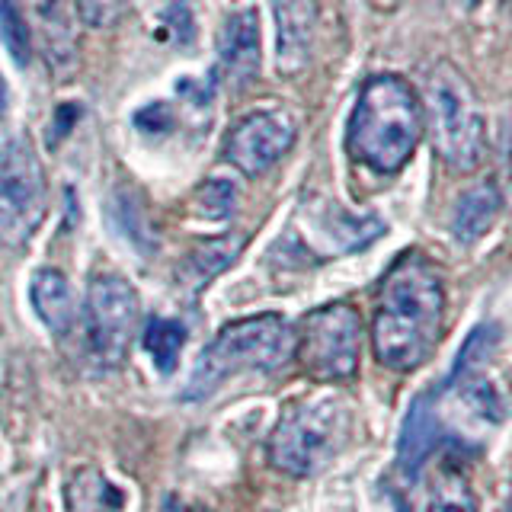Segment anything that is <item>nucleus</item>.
Listing matches in <instances>:
<instances>
[{
	"label": "nucleus",
	"instance_id": "23",
	"mask_svg": "<svg viewBox=\"0 0 512 512\" xmlns=\"http://www.w3.org/2000/svg\"><path fill=\"white\" fill-rule=\"evenodd\" d=\"M125 7L128 0H77V16L90 29H109L122 20Z\"/></svg>",
	"mask_w": 512,
	"mask_h": 512
},
{
	"label": "nucleus",
	"instance_id": "29",
	"mask_svg": "<svg viewBox=\"0 0 512 512\" xmlns=\"http://www.w3.org/2000/svg\"><path fill=\"white\" fill-rule=\"evenodd\" d=\"M7 109H10V90H7L4 74H0V122L7 119Z\"/></svg>",
	"mask_w": 512,
	"mask_h": 512
},
{
	"label": "nucleus",
	"instance_id": "24",
	"mask_svg": "<svg viewBox=\"0 0 512 512\" xmlns=\"http://www.w3.org/2000/svg\"><path fill=\"white\" fill-rule=\"evenodd\" d=\"M135 125L144 135H167L173 128V112L164 103H151L135 112Z\"/></svg>",
	"mask_w": 512,
	"mask_h": 512
},
{
	"label": "nucleus",
	"instance_id": "16",
	"mask_svg": "<svg viewBox=\"0 0 512 512\" xmlns=\"http://www.w3.org/2000/svg\"><path fill=\"white\" fill-rule=\"evenodd\" d=\"M122 493L100 471H80L68 487V512H116Z\"/></svg>",
	"mask_w": 512,
	"mask_h": 512
},
{
	"label": "nucleus",
	"instance_id": "28",
	"mask_svg": "<svg viewBox=\"0 0 512 512\" xmlns=\"http://www.w3.org/2000/svg\"><path fill=\"white\" fill-rule=\"evenodd\" d=\"M160 512H208L202 503H192V500H183V496H167Z\"/></svg>",
	"mask_w": 512,
	"mask_h": 512
},
{
	"label": "nucleus",
	"instance_id": "9",
	"mask_svg": "<svg viewBox=\"0 0 512 512\" xmlns=\"http://www.w3.org/2000/svg\"><path fill=\"white\" fill-rule=\"evenodd\" d=\"M298 122L288 109H260L240 119L224 141V157L247 176H263L292 151Z\"/></svg>",
	"mask_w": 512,
	"mask_h": 512
},
{
	"label": "nucleus",
	"instance_id": "20",
	"mask_svg": "<svg viewBox=\"0 0 512 512\" xmlns=\"http://www.w3.org/2000/svg\"><path fill=\"white\" fill-rule=\"evenodd\" d=\"M109 218H119V231L132 240L138 250L144 247H154V234L148 228V218L141 212V202L135 192L128 189H116L112 192V202H109Z\"/></svg>",
	"mask_w": 512,
	"mask_h": 512
},
{
	"label": "nucleus",
	"instance_id": "5",
	"mask_svg": "<svg viewBox=\"0 0 512 512\" xmlns=\"http://www.w3.org/2000/svg\"><path fill=\"white\" fill-rule=\"evenodd\" d=\"M426 112L432 144L445 164L455 173L477 170L487 151L484 112L468 80L448 64H439L426 80Z\"/></svg>",
	"mask_w": 512,
	"mask_h": 512
},
{
	"label": "nucleus",
	"instance_id": "17",
	"mask_svg": "<svg viewBox=\"0 0 512 512\" xmlns=\"http://www.w3.org/2000/svg\"><path fill=\"white\" fill-rule=\"evenodd\" d=\"M141 343L160 372L170 375L176 362H180L183 346H186V327L176 324V320H167V317H151L148 324H144Z\"/></svg>",
	"mask_w": 512,
	"mask_h": 512
},
{
	"label": "nucleus",
	"instance_id": "14",
	"mask_svg": "<svg viewBox=\"0 0 512 512\" xmlns=\"http://www.w3.org/2000/svg\"><path fill=\"white\" fill-rule=\"evenodd\" d=\"M240 247H244V237H240V234H224V237H215V240H205V244H199L180 263V285L186 288L189 295L202 292V288L212 282L218 272H224L237 260Z\"/></svg>",
	"mask_w": 512,
	"mask_h": 512
},
{
	"label": "nucleus",
	"instance_id": "15",
	"mask_svg": "<svg viewBox=\"0 0 512 512\" xmlns=\"http://www.w3.org/2000/svg\"><path fill=\"white\" fill-rule=\"evenodd\" d=\"M500 208H503V196L493 183H477L474 189L464 192L452 215V234L458 244H474V240L484 237L493 228Z\"/></svg>",
	"mask_w": 512,
	"mask_h": 512
},
{
	"label": "nucleus",
	"instance_id": "8",
	"mask_svg": "<svg viewBox=\"0 0 512 512\" xmlns=\"http://www.w3.org/2000/svg\"><path fill=\"white\" fill-rule=\"evenodd\" d=\"M45 218V173L36 148L13 138L0 148V244L20 247Z\"/></svg>",
	"mask_w": 512,
	"mask_h": 512
},
{
	"label": "nucleus",
	"instance_id": "18",
	"mask_svg": "<svg viewBox=\"0 0 512 512\" xmlns=\"http://www.w3.org/2000/svg\"><path fill=\"white\" fill-rule=\"evenodd\" d=\"M500 346V327L496 324H480L468 333V340H464L458 359L452 365V375H448V384H458L461 378L468 375H477L484 372V365L490 362L493 349Z\"/></svg>",
	"mask_w": 512,
	"mask_h": 512
},
{
	"label": "nucleus",
	"instance_id": "11",
	"mask_svg": "<svg viewBox=\"0 0 512 512\" xmlns=\"http://www.w3.org/2000/svg\"><path fill=\"white\" fill-rule=\"evenodd\" d=\"M276 13V64L282 74H298L311 58L317 29V0H272Z\"/></svg>",
	"mask_w": 512,
	"mask_h": 512
},
{
	"label": "nucleus",
	"instance_id": "2",
	"mask_svg": "<svg viewBox=\"0 0 512 512\" xmlns=\"http://www.w3.org/2000/svg\"><path fill=\"white\" fill-rule=\"evenodd\" d=\"M423 135V109L407 80L378 74L362 87L349 116L346 148L375 173H397Z\"/></svg>",
	"mask_w": 512,
	"mask_h": 512
},
{
	"label": "nucleus",
	"instance_id": "12",
	"mask_svg": "<svg viewBox=\"0 0 512 512\" xmlns=\"http://www.w3.org/2000/svg\"><path fill=\"white\" fill-rule=\"evenodd\" d=\"M436 439H439V420H436V407H432L429 394L413 397V404L404 416V429H400V439H397V464L410 480L423 471Z\"/></svg>",
	"mask_w": 512,
	"mask_h": 512
},
{
	"label": "nucleus",
	"instance_id": "3",
	"mask_svg": "<svg viewBox=\"0 0 512 512\" xmlns=\"http://www.w3.org/2000/svg\"><path fill=\"white\" fill-rule=\"evenodd\" d=\"M295 359V327L282 314H256L244 320H231L228 327L215 333L196 362L189 384L183 388V400L208 397L221 381L234 372L256 368V372H276Z\"/></svg>",
	"mask_w": 512,
	"mask_h": 512
},
{
	"label": "nucleus",
	"instance_id": "1",
	"mask_svg": "<svg viewBox=\"0 0 512 512\" xmlns=\"http://www.w3.org/2000/svg\"><path fill=\"white\" fill-rule=\"evenodd\" d=\"M442 320L445 288L439 269L420 253L400 256L388 276H384L375 304V359L394 368V372L420 368L439 343Z\"/></svg>",
	"mask_w": 512,
	"mask_h": 512
},
{
	"label": "nucleus",
	"instance_id": "10",
	"mask_svg": "<svg viewBox=\"0 0 512 512\" xmlns=\"http://www.w3.org/2000/svg\"><path fill=\"white\" fill-rule=\"evenodd\" d=\"M260 16L256 10H237L221 26L218 58L221 71L234 87H250L260 74Z\"/></svg>",
	"mask_w": 512,
	"mask_h": 512
},
{
	"label": "nucleus",
	"instance_id": "6",
	"mask_svg": "<svg viewBox=\"0 0 512 512\" xmlns=\"http://www.w3.org/2000/svg\"><path fill=\"white\" fill-rule=\"evenodd\" d=\"M362 317L346 301L317 308L295 333V359L317 381H349L359 372Z\"/></svg>",
	"mask_w": 512,
	"mask_h": 512
},
{
	"label": "nucleus",
	"instance_id": "26",
	"mask_svg": "<svg viewBox=\"0 0 512 512\" xmlns=\"http://www.w3.org/2000/svg\"><path fill=\"white\" fill-rule=\"evenodd\" d=\"M500 160H503V183H506V196L512 202V116L503 122V135H500Z\"/></svg>",
	"mask_w": 512,
	"mask_h": 512
},
{
	"label": "nucleus",
	"instance_id": "7",
	"mask_svg": "<svg viewBox=\"0 0 512 512\" xmlns=\"http://www.w3.org/2000/svg\"><path fill=\"white\" fill-rule=\"evenodd\" d=\"M138 292L122 276H96L87 285L84 304V349L96 368L122 365L138 333Z\"/></svg>",
	"mask_w": 512,
	"mask_h": 512
},
{
	"label": "nucleus",
	"instance_id": "27",
	"mask_svg": "<svg viewBox=\"0 0 512 512\" xmlns=\"http://www.w3.org/2000/svg\"><path fill=\"white\" fill-rule=\"evenodd\" d=\"M77 116H80V106H77V103H64V106H58V112H55V125H52V144H58L64 135L71 132L74 122H77Z\"/></svg>",
	"mask_w": 512,
	"mask_h": 512
},
{
	"label": "nucleus",
	"instance_id": "13",
	"mask_svg": "<svg viewBox=\"0 0 512 512\" xmlns=\"http://www.w3.org/2000/svg\"><path fill=\"white\" fill-rule=\"evenodd\" d=\"M29 298H32V308H36L39 320L55 336L71 333V327H74V292H71V282L64 279L58 269H39L36 276H32Z\"/></svg>",
	"mask_w": 512,
	"mask_h": 512
},
{
	"label": "nucleus",
	"instance_id": "30",
	"mask_svg": "<svg viewBox=\"0 0 512 512\" xmlns=\"http://www.w3.org/2000/svg\"><path fill=\"white\" fill-rule=\"evenodd\" d=\"M468 4H471V7H474V4H480V0H468Z\"/></svg>",
	"mask_w": 512,
	"mask_h": 512
},
{
	"label": "nucleus",
	"instance_id": "19",
	"mask_svg": "<svg viewBox=\"0 0 512 512\" xmlns=\"http://www.w3.org/2000/svg\"><path fill=\"white\" fill-rule=\"evenodd\" d=\"M426 512H477V500H474L468 477L458 468H442L436 484H432Z\"/></svg>",
	"mask_w": 512,
	"mask_h": 512
},
{
	"label": "nucleus",
	"instance_id": "22",
	"mask_svg": "<svg viewBox=\"0 0 512 512\" xmlns=\"http://www.w3.org/2000/svg\"><path fill=\"white\" fill-rule=\"evenodd\" d=\"M196 205L205 218L221 221L234 215V186L228 180H208L196 192Z\"/></svg>",
	"mask_w": 512,
	"mask_h": 512
},
{
	"label": "nucleus",
	"instance_id": "25",
	"mask_svg": "<svg viewBox=\"0 0 512 512\" xmlns=\"http://www.w3.org/2000/svg\"><path fill=\"white\" fill-rule=\"evenodd\" d=\"M167 26H170V39L176 45H189L192 36H196V26H192V16H189V7L186 0H176L167 10Z\"/></svg>",
	"mask_w": 512,
	"mask_h": 512
},
{
	"label": "nucleus",
	"instance_id": "4",
	"mask_svg": "<svg viewBox=\"0 0 512 512\" xmlns=\"http://www.w3.org/2000/svg\"><path fill=\"white\" fill-rule=\"evenodd\" d=\"M352 416L336 397H311L288 407L269 436L272 468L292 477H314L330 468L349 442Z\"/></svg>",
	"mask_w": 512,
	"mask_h": 512
},
{
	"label": "nucleus",
	"instance_id": "21",
	"mask_svg": "<svg viewBox=\"0 0 512 512\" xmlns=\"http://www.w3.org/2000/svg\"><path fill=\"white\" fill-rule=\"evenodd\" d=\"M0 36H4L10 55L26 68L32 45H29V29L23 23L20 10H16V0H0Z\"/></svg>",
	"mask_w": 512,
	"mask_h": 512
}]
</instances>
